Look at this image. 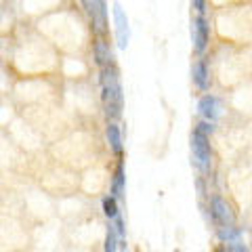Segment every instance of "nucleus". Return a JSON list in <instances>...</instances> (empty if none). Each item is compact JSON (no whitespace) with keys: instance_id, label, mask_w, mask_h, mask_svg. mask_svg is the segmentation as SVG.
Here are the masks:
<instances>
[{"instance_id":"f257e3e1","label":"nucleus","mask_w":252,"mask_h":252,"mask_svg":"<svg viewBox=\"0 0 252 252\" xmlns=\"http://www.w3.org/2000/svg\"><path fill=\"white\" fill-rule=\"evenodd\" d=\"M101 99H103L105 114L109 118L122 116V105H124V94H122V82H120V69L114 63L101 69Z\"/></svg>"},{"instance_id":"f03ea898","label":"nucleus","mask_w":252,"mask_h":252,"mask_svg":"<svg viewBox=\"0 0 252 252\" xmlns=\"http://www.w3.org/2000/svg\"><path fill=\"white\" fill-rule=\"evenodd\" d=\"M191 152L195 166L206 172L210 168V143H208V135H204L198 128H193L191 135Z\"/></svg>"},{"instance_id":"7ed1b4c3","label":"nucleus","mask_w":252,"mask_h":252,"mask_svg":"<svg viewBox=\"0 0 252 252\" xmlns=\"http://www.w3.org/2000/svg\"><path fill=\"white\" fill-rule=\"evenodd\" d=\"M210 215H212V220H215L220 229H225V227H233L235 215H233L231 206L223 198H220V195H212V200H210Z\"/></svg>"},{"instance_id":"20e7f679","label":"nucleus","mask_w":252,"mask_h":252,"mask_svg":"<svg viewBox=\"0 0 252 252\" xmlns=\"http://www.w3.org/2000/svg\"><path fill=\"white\" fill-rule=\"evenodd\" d=\"M114 21H116V42L120 49H126L130 40V28H128L126 13L122 11L120 4H114Z\"/></svg>"},{"instance_id":"39448f33","label":"nucleus","mask_w":252,"mask_h":252,"mask_svg":"<svg viewBox=\"0 0 252 252\" xmlns=\"http://www.w3.org/2000/svg\"><path fill=\"white\" fill-rule=\"evenodd\" d=\"M208 34H210V30H208L206 19H204V15H198V17L193 19V23H191L193 51L198 53V55H202L204 49H206V44H208Z\"/></svg>"},{"instance_id":"423d86ee","label":"nucleus","mask_w":252,"mask_h":252,"mask_svg":"<svg viewBox=\"0 0 252 252\" xmlns=\"http://www.w3.org/2000/svg\"><path fill=\"white\" fill-rule=\"evenodd\" d=\"M82 6H86V13L91 15V21L94 30L99 32V34H103L105 32V26H107V4L105 2H84Z\"/></svg>"},{"instance_id":"0eeeda50","label":"nucleus","mask_w":252,"mask_h":252,"mask_svg":"<svg viewBox=\"0 0 252 252\" xmlns=\"http://www.w3.org/2000/svg\"><path fill=\"white\" fill-rule=\"evenodd\" d=\"M198 114L204 118V120H217L220 114V101L215 94H204V97L198 101Z\"/></svg>"},{"instance_id":"6e6552de","label":"nucleus","mask_w":252,"mask_h":252,"mask_svg":"<svg viewBox=\"0 0 252 252\" xmlns=\"http://www.w3.org/2000/svg\"><path fill=\"white\" fill-rule=\"evenodd\" d=\"M191 78H193V84L198 86L200 91H208V86H210V76H208V65H206V61H202L198 59L191 65Z\"/></svg>"},{"instance_id":"1a4fd4ad","label":"nucleus","mask_w":252,"mask_h":252,"mask_svg":"<svg viewBox=\"0 0 252 252\" xmlns=\"http://www.w3.org/2000/svg\"><path fill=\"white\" fill-rule=\"evenodd\" d=\"M93 55H94V61H97V65L101 69L112 63V51H109V46L103 38H97V40L93 42Z\"/></svg>"},{"instance_id":"9d476101","label":"nucleus","mask_w":252,"mask_h":252,"mask_svg":"<svg viewBox=\"0 0 252 252\" xmlns=\"http://www.w3.org/2000/svg\"><path fill=\"white\" fill-rule=\"evenodd\" d=\"M105 135H107L109 149H112L118 158H122V130H120V126L116 122H109L107 128H105Z\"/></svg>"},{"instance_id":"9b49d317","label":"nucleus","mask_w":252,"mask_h":252,"mask_svg":"<svg viewBox=\"0 0 252 252\" xmlns=\"http://www.w3.org/2000/svg\"><path fill=\"white\" fill-rule=\"evenodd\" d=\"M124 187H126V177H124V164L120 160L114 170V179H112V195L116 200L124 198Z\"/></svg>"},{"instance_id":"f8f14e48","label":"nucleus","mask_w":252,"mask_h":252,"mask_svg":"<svg viewBox=\"0 0 252 252\" xmlns=\"http://www.w3.org/2000/svg\"><path fill=\"white\" fill-rule=\"evenodd\" d=\"M103 212H105L107 219H114V220L118 215H120V210H118V200L114 195H105L103 198Z\"/></svg>"},{"instance_id":"ddd939ff","label":"nucleus","mask_w":252,"mask_h":252,"mask_svg":"<svg viewBox=\"0 0 252 252\" xmlns=\"http://www.w3.org/2000/svg\"><path fill=\"white\" fill-rule=\"evenodd\" d=\"M118 233H116V227L109 225L107 227V233H105V244H103V252H116L118 248Z\"/></svg>"},{"instance_id":"4468645a","label":"nucleus","mask_w":252,"mask_h":252,"mask_svg":"<svg viewBox=\"0 0 252 252\" xmlns=\"http://www.w3.org/2000/svg\"><path fill=\"white\" fill-rule=\"evenodd\" d=\"M238 235H240L238 227H225V229H219V238L227 240V244H229V242H238Z\"/></svg>"},{"instance_id":"2eb2a0df","label":"nucleus","mask_w":252,"mask_h":252,"mask_svg":"<svg viewBox=\"0 0 252 252\" xmlns=\"http://www.w3.org/2000/svg\"><path fill=\"white\" fill-rule=\"evenodd\" d=\"M217 252H248V248L238 240V242H229V244H223Z\"/></svg>"},{"instance_id":"dca6fc26","label":"nucleus","mask_w":252,"mask_h":252,"mask_svg":"<svg viewBox=\"0 0 252 252\" xmlns=\"http://www.w3.org/2000/svg\"><path fill=\"white\" fill-rule=\"evenodd\" d=\"M116 233H118V238L120 240H124V233H126V229H124V219H122V215H118L116 217Z\"/></svg>"},{"instance_id":"f3484780","label":"nucleus","mask_w":252,"mask_h":252,"mask_svg":"<svg viewBox=\"0 0 252 252\" xmlns=\"http://www.w3.org/2000/svg\"><path fill=\"white\" fill-rule=\"evenodd\" d=\"M195 128H198L200 132H204V135H210V132L215 130V126H212L210 122H200L198 126H195Z\"/></svg>"},{"instance_id":"a211bd4d","label":"nucleus","mask_w":252,"mask_h":252,"mask_svg":"<svg viewBox=\"0 0 252 252\" xmlns=\"http://www.w3.org/2000/svg\"><path fill=\"white\" fill-rule=\"evenodd\" d=\"M191 9L198 11V15H204V11H206V2H202V0H193V2H191Z\"/></svg>"},{"instance_id":"6ab92c4d","label":"nucleus","mask_w":252,"mask_h":252,"mask_svg":"<svg viewBox=\"0 0 252 252\" xmlns=\"http://www.w3.org/2000/svg\"><path fill=\"white\" fill-rule=\"evenodd\" d=\"M175 252H181V250H175Z\"/></svg>"}]
</instances>
